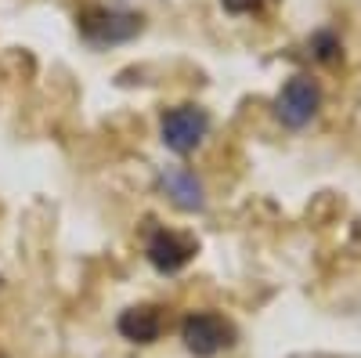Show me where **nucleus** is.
I'll return each mask as SVG.
<instances>
[{"label":"nucleus","instance_id":"423d86ee","mask_svg":"<svg viewBox=\"0 0 361 358\" xmlns=\"http://www.w3.org/2000/svg\"><path fill=\"white\" fill-rule=\"evenodd\" d=\"M159 185H163V192L170 196V203L177 206V210H188V214L206 210V192H202V181L195 177V170H188V167H166L159 174Z\"/></svg>","mask_w":361,"mask_h":358},{"label":"nucleus","instance_id":"39448f33","mask_svg":"<svg viewBox=\"0 0 361 358\" xmlns=\"http://www.w3.org/2000/svg\"><path fill=\"white\" fill-rule=\"evenodd\" d=\"M195 250L199 246H195L192 235H180V232H170V228H156L145 243V257L159 275H177L180 268L195 257Z\"/></svg>","mask_w":361,"mask_h":358},{"label":"nucleus","instance_id":"f03ea898","mask_svg":"<svg viewBox=\"0 0 361 358\" xmlns=\"http://www.w3.org/2000/svg\"><path fill=\"white\" fill-rule=\"evenodd\" d=\"M318 109H322V83L307 73H296L293 80H286L279 98H275V116L289 131L307 127L318 116Z\"/></svg>","mask_w":361,"mask_h":358},{"label":"nucleus","instance_id":"20e7f679","mask_svg":"<svg viewBox=\"0 0 361 358\" xmlns=\"http://www.w3.org/2000/svg\"><path fill=\"white\" fill-rule=\"evenodd\" d=\"M159 134H163V145L170 148V153L188 156L209 134V112L202 105H173V109L163 112Z\"/></svg>","mask_w":361,"mask_h":358},{"label":"nucleus","instance_id":"1a4fd4ad","mask_svg":"<svg viewBox=\"0 0 361 358\" xmlns=\"http://www.w3.org/2000/svg\"><path fill=\"white\" fill-rule=\"evenodd\" d=\"M267 4H275V0H221V8H224L228 15H257V11H264Z\"/></svg>","mask_w":361,"mask_h":358},{"label":"nucleus","instance_id":"0eeeda50","mask_svg":"<svg viewBox=\"0 0 361 358\" xmlns=\"http://www.w3.org/2000/svg\"><path fill=\"white\" fill-rule=\"evenodd\" d=\"M116 330L123 340L130 344H156L159 333H163V311L156 304H141V308H127L119 315Z\"/></svg>","mask_w":361,"mask_h":358},{"label":"nucleus","instance_id":"7ed1b4c3","mask_svg":"<svg viewBox=\"0 0 361 358\" xmlns=\"http://www.w3.org/2000/svg\"><path fill=\"white\" fill-rule=\"evenodd\" d=\"M180 340L195 358H214L235 344V326L217 311H192L180 322Z\"/></svg>","mask_w":361,"mask_h":358},{"label":"nucleus","instance_id":"6e6552de","mask_svg":"<svg viewBox=\"0 0 361 358\" xmlns=\"http://www.w3.org/2000/svg\"><path fill=\"white\" fill-rule=\"evenodd\" d=\"M311 54L318 58V62H325V66H333V62H340V54H343V47H340V37L333 33V29H318V33L311 37Z\"/></svg>","mask_w":361,"mask_h":358},{"label":"nucleus","instance_id":"f257e3e1","mask_svg":"<svg viewBox=\"0 0 361 358\" xmlns=\"http://www.w3.org/2000/svg\"><path fill=\"white\" fill-rule=\"evenodd\" d=\"M76 25H80V37L87 44L109 47V44L134 40L141 33L145 18L141 15H130V11H112V8H83L76 15Z\"/></svg>","mask_w":361,"mask_h":358}]
</instances>
